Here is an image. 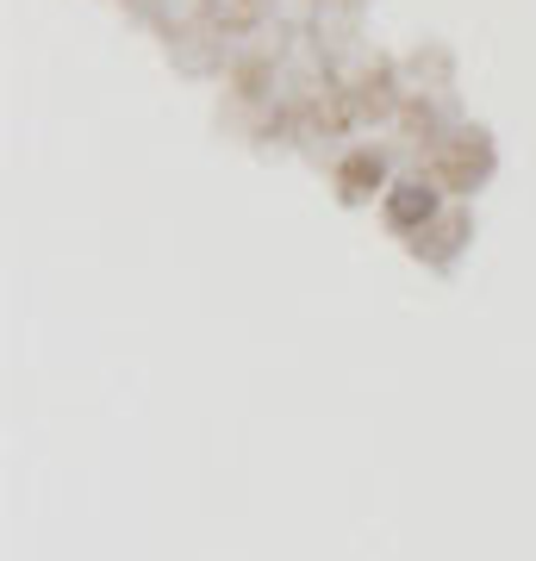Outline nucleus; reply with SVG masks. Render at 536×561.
Returning <instances> with one entry per match:
<instances>
[{"label":"nucleus","mask_w":536,"mask_h":561,"mask_svg":"<svg viewBox=\"0 0 536 561\" xmlns=\"http://www.w3.org/2000/svg\"><path fill=\"white\" fill-rule=\"evenodd\" d=\"M437 187L424 175H399V181H387V201H380V213H387V225L394 231H424V225L437 219Z\"/></svg>","instance_id":"obj_1"}]
</instances>
